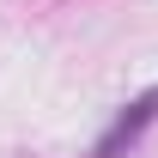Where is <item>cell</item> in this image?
Returning <instances> with one entry per match:
<instances>
[{
    "instance_id": "cell-1",
    "label": "cell",
    "mask_w": 158,
    "mask_h": 158,
    "mask_svg": "<svg viewBox=\"0 0 158 158\" xmlns=\"http://www.w3.org/2000/svg\"><path fill=\"white\" fill-rule=\"evenodd\" d=\"M152 122H158V85H152V91H140V98L128 103L116 122H110V134L98 140V158H122L140 134H146V128H152Z\"/></svg>"
}]
</instances>
